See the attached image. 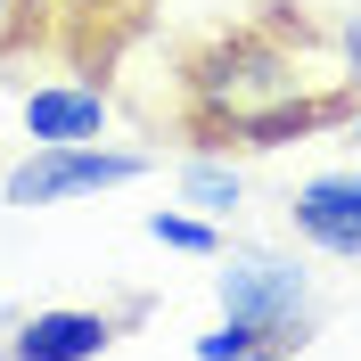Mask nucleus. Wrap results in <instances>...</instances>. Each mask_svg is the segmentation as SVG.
I'll list each match as a JSON object with an SVG mask.
<instances>
[{
	"instance_id": "1",
	"label": "nucleus",
	"mask_w": 361,
	"mask_h": 361,
	"mask_svg": "<svg viewBox=\"0 0 361 361\" xmlns=\"http://www.w3.org/2000/svg\"><path fill=\"white\" fill-rule=\"evenodd\" d=\"M361 90L345 82V58H329V33L295 8L214 25L180 58V123L197 148H288L304 132L353 123Z\"/></svg>"
},
{
	"instance_id": "2",
	"label": "nucleus",
	"mask_w": 361,
	"mask_h": 361,
	"mask_svg": "<svg viewBox=\"0 0 361 361\" xmlns=\"http://www.w3.org/2000/svg\"><path fill=\"white\" fill-rule=\"evenodd\" d=\"M214 263H222V279H214L222 288V312L263 320L279 353H304L312 345V279H304V263H288V255H271V247H222Z\"/></svg>"
},
{
	"instance_id": "3",
	"label": "nucleus",
	"mask_w": 361,
	"mask_h": 361,
	"mask_svg": "<svg viewBox=\"0 0 361 361\" xmlns=\"http://www.w3.org/2000/svg\"><path fill=\"white\" fill-rule=\"evenodd\" d=\"M148 173L140 148H99V140H74V148H33L17 173L0 180V205H66V197H99V189H123V180Z\"/></svg>"
},
{
	"instance_id": "4",
	"label": "nucleus",
	"mask_w": 361,
	"mask_h": 361,
	"mask_svg": "<svg viewBox=\"0 0 361 361\" xmlns=\"http://www.w3.org/2000/svg\"><path fill=\"white\" fill-rule=\"evenodd\" d=\"M123 320H140V312H123ZM123 320L115 312H82V304H49V312L17 320V337L0 345V361H99L123 337Z\"/></svg>"
},
{
	"instance_id": "5",
	"label": "nucleus",
	"mask_w": 361,
	"mask_h": 361,
	"mask_svg": "<svg viewBox=\"0 0 361 361\" xmlns=\"http://www.w3.org/2000/svg\"><path fill=\"white\" fill-rule=\"evenodd\" d=\"M288 222L304 247L337 255V263H361V173H312L288 197Z\"/></svg>"
},
{
	"instance_id": "6",
	"label": "nucleus",
	"mask_w": 361,
	"mask_h": 361,
	"mask_svg": "<svg viewBox=\"0 0 361 361\" xmlns=\"http://www.w3.org/2000/svg\"><path fill=\"white\" fill-rule=\"evenodd\" d=\"M25 140H33V148L107 140V90H90V82H42V90H25Z\"/></svg>"
},
{
	"instance_id": "7",
	"label": "nucleus",
	"mask_w": 361,
	"mask_h": 361,
	"mask_svg": "<svg viewBox=\"0 0 361 361\" xmlns=\"http://www.w3.org/2000/svg\"><path fill=\"white\" fill-rule=\"evenodd\" d=\"M238 197H247V180H238V164H230V157L197 148V157L180 164V205H197V214H214V222H222Z\"/></svg>"
},
{
	"instance_id": "8",
	"label": "nucleus",
	"mask_w": 361,
	"mask_h": 361,
	"mask_svg": "<svg viewBox=\"0 0 361 361\" xmlns=\"http://www.w3.org/2000/svg\"><path fill=\"white\" fill-rule=\"evenodd\" d=\"M148 238H157V247H173V255H205V263L222 255L214 214H173V205H164V214H148Z\"/></svg>"
},
{
	"instance_id": "9",
	"label": "nucleus",
	"mask_w": 361,
	"mask_h": 361,
	"mask_svg": "<svg viewBox=\"0 0 361 361\" xmlns=\"http://www.w3.org/2000/svg\"><path fill=\"white\" fill-rule=\"evenodd\" d=\"M255 345H271V329H263V320H238V312H222V329H205V337L189 345V361H247Z\"/></svg>"
},
{
	"instance_id": "10",
	"label": "nucleus",
	"mask_w": 361,
	"mask_h": 361,
	"mask_svg": "<svg viewBox=\"0 0 361 361\" xmlns=\"http://www.w3.org/2000/svg\"><path fill=\"white\" fill-rule=\"evenodd\" d=\"M337 58H345V82L361 90V8H345V25H337Z\"/></svg>"
},
{
	"instance_id": "11",
	"label": "nucleus",
	"mask_w": 361,
	"mask_h": 361,
	"mask_svg": "<svg viewBox=\"0 0 361 361\" xmlns=\"http://www.w3.org/2000/svg\"><path fill=\"white\" fill-rule=\"evenodd\" d=\"M247 361H295V353H279V345H255V353Z\"/></svg>"
},
{
	"instance_id": "12",
	"label": "nucleus",
	"mask_w": 361,
	"mask_h": 361,
	"mask_svg": "<svg viewBox=\"0 0 361 361\" xmlns=\"http://www.w3.org/2000/svg\"><path fill=\"white\" fill-rule=\"evenodd\" d=\"M17 8H25V17H42V8H49V0H17Z\"/></svg>"
}]
</instances>
